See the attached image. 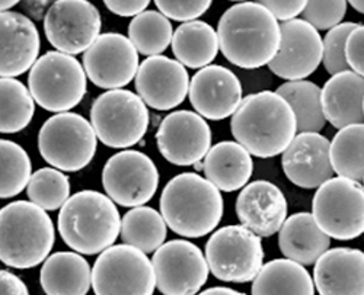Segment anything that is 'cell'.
Masks as SVG:
<instances>
[{
	"instance_id": "6da1fadb",
	"label": "cell",
	"mask_w": 364,
	"mask_h": 295,
	"mask_svg": "<svg viewBox=\"0 0 364 295\" xmlns=\"http://www.w3.org/2000/svg\"><path fill=\"white\" fill-rule=\"evenodd\" d=\"M216 33L225 58L245 70L267 66L280 47L279 21L255 2H240L229 8Z\"/></svg>"
},
{
	"instance_id": "7a4b0ae2",
	"label": "cell",
	"mask_w": 364,
	"mask_h": 295,
	"mask_svg": "<svg viewBox=\"0 0 364 295\" xmlns=\"http://www.w3.org/2000/svg\"><path fill=\"white\" fill-rule=\"evenodd\" d=\"M230 131L251 156L259 159L282 155L297 134L290 105L271 91L257 92L242 99L232 115Z\"/></svg>"
},
{
	"instance_id": "3957f363",
	"label": "cell",
	"mask_w": 364,
	"mask_h": 295,
	"mask_svg": "<svg viewBox=\"0 0 364 295\" xmlns=\"http://www.w3.org/2000/svg\"><path fill=\"white\" fill-rule=\"evenodd\" d=\"M161 214L169 228L187 239L213 231L223 217L220 191L203 176L188 172L171 179L162 191Z\"/></svg>"
},
{
	"instance_id": "277c9868",
	"label": "cell",
	"mask_w": 364,
	"mask_h": 295,
	"mask_svg": "<svg viewBox=\"0 0 364 295\" xmlns=\"http://www.w3.org/2000/svg\"><path fill=\"white\" fill-rule=\"evenodd\" d=\"M57 227L70 249L80 255H97L115 243L121 217L108 195L80 191L62 205Z\"/></svg>"
},
{
	"instance_id": "5b68a950",
	"label": "cell",
	"mask_w": 364,
	"mask_h": 295,
	"mask_svg": "<svg viewBox=\"0 0 364 295\" xmlns=\"http://www.w3.org/2000/svg\"><path fill=\"white\" fill-rule=\"evenodd\" d=\"M54 226L41 206L14 201L0 210V262L31 269L46 260L54 246Z\"/></svg>"
},
{
	"instance_id": "8992f818",
	"label": "cell",
	"mask_w": 364,
	"mask_h": 295,
	"mask_svg": "<svg viewBox=\"0 0 364 295\" xmlns=\"http://www.w3.org/2000/svg\"><path fill=\"white\" fill-rule=\"evenodd\" d=\"M28 86L36 104L48 112H66L86 95L87 82L82 65L70 54L48 51L29 69Z\"/></svg>"
},
{
	"instance_id": "52a82bcc",
	"label": "cell",
	"mask_w": 364,
	"mask_h": 295,
	"mask_svg": "<svg viewBox=\"0 0 364 295\" xmlns=\"http://www.w3.org/2000/svg\"><path fill=\"white\" fill-rule=\"evenodd\" d=\"M98 138L90 123L75 112H57L43 124L38 150L43 159L62 172L85 169L97 153Z\"/></svg>"
},
{
	"instance_id": "ba28073f",
	"label": "cell",
	"mask_w": 364,
	"mask_h": 295,
	"mask_svg": "<svg viewBox=\"0 0 364 295\" xmlns=\"http://www.w3.org/2000/svg\"><path fill=\"white\" fill-rule=\"evenodd\" d=\"M312 216L318 227L332 239L353 240L364 233V189L361 182L332 178L316 188Z\"/></svg>"
},
{
	"instance_id": "9c48e42d",
	"label": "cell",
	"mask_w": 364,
	"mask_h": 295,
	"mask_svg": "<svg viewBox=\"0 0 364 295\" xmlns=\"http://www.w3.org/2000/svg\"><path fill=\"white\" fill-rule=\"evenodd\" d=\"M90 126L107 147L129 149L144 137L149 111L137 94L111 89L98 96L90 108Z\"/></svg>"
},
{
	"instance_id": "30bf717a",
	"label": "cell",
	"mask_w": 364,
	"mask_h": 295,
	"mask_svg": "<svg viewBox=\"0 0 364 295\" xmlns=\"http://www.w3.org/2000/svg\"><path fill=\"white\" fill-rule=\"evenodd\" d=\"M90 284L97 295H151L156 288L150 259L127 243L109 246L101 252Z\"/></svg>"
},
{
	"instance_id": "8fae6325",
	"label": "cell",
	"mask_w": 364,
	"mask_h": 295,
	"mask_svg": "<svg viewBox=\"0 0 364 295\" xmlns=\"http://www.w3.org/2000/svg\"><path fill=\"white\" fill-rule=\"evenodd\" d=\"M208 271L225 282L252 281L264 262L261 238L244 226H226L211 234L205 245Z\"/></svg>"
},
{
	"instance_id": "7c38bea8",
	"label": "cell",
	"mask_w": 364,
	"mask_h": 295,
	"mask_svg": "<svg viewBox=\"0 0 364 295\" xmlns=\"http://www.w3.org/2000/svg\"><path fill=\"white\" fill-rule=\"evenodd\" d=\"M102 187L115 204L133 208L155 196L159 187V172L147 155L126 149L105 163Z\"/></svg>"
},
{
	"instance_id": "4fadbf2b",
	"label": "cell",
	"mask_w": 364,
	"mask_h": 295,
	"mask_svg": "<svg viewBox=\"0 0 364 295\" xmlns=\"http://www.w3.org/2000/svg\"><path fill=\"white\" fill-rule=\"evenodd\" d=\"M101 15L87 0H54L44 16L48 43L70 55L86 51L101 33Z\"/></svg>"
},
{
	"instance_id": "5bb4252c",
	"label": "cell",
	"mask_w": 364,
	"mask_h": 295,
	"mask_svg": "<svg viewBox=\"0 0 364 295\" xmlns=\"http://www.w3.org/2000/svg\"><path fill=\"white\" fill-rule=\"evenodd\" d=\"M151 265L156 288L165 295L197 294L208 278V265L198 246L188 240H171L154 252Z\"/></svg>"
},
{
	"instance_id": "9a60e30c",
	"label": "cell",
	"mask_w": 364,
	"mask_h": 295,
	"mask_svg": "<svg viewBox=\"0 0 364 295\" xmlns=\"http://www.w3.org/2000/svg\"><path fill=\"white\" fill-rule=\"evenodd\" d=\"M83 69L101 89H121L136 77L139 52L126 35L100 34L83 54Z\"/></svg>"
},
{
	"instance_id": "2e32d148",
	"label": "cell",
	"mask_w": 364,
	"mask_h": 295,
	"mask_svg": "<svg viewBox=\"0 0 364 295\" xmlns=\"http://www.w3.org/2000/svg\"><path fill=\"white\" fill-rule=\"evenodd\" d=\"M322 63V38L305 19L280 23V47L268 69L284 80H301L314 74Z\"/></svg>"
},
{
	"instance_id": "e0dca14e",
	"label": "cell",
	"mask_w": 364,
	"mask_h": 295,
	"mask_svg": "<svg viewBox=\"0 0 364 295\" xmlns=\"http://www.w3.org/2000/svg\"><path fill=\"white\" fill-rule=\"evenodd\" d=\"M156 143L165 160L175 166H193L204 159L211 147V130L204 118L193 111H175L164 118Z\"/></svg>"
},
{
	"instance_id": "ac0fdd59",
	"label": "cell",
	"mask_w": 364,
	"mask_h": 295,
	"mask_svg": "<svg viewBox=\"0 0 364 295\" xmlns=\"http://www.w3.org/2000/svg\"><path fill=\"white\" fill-rule=\"evenodd\" d=\"M136 91L146 106L169 111L186 101L190 89L187 67L165 55H150L139 66Z\"/></svg>"
},
{
	"instance_id": "d6986e66",
	"label": "cell",
	"mask_w": 364,
	"mask_h": 295,
	"mask_svg": "<svg viewBox=\"0 0 364 295\" xmlns=\"http://www.w3.org/2000/svg\"><path fill=\"white\" fill-rule=\"evenodd\" d=\"M190 102L197 113L211 121L232 116L242 101L237 76L223 66H205L190 80Z\"/></svg>"
},
{
	"instance_id": "ffe728a7",
	"label": "cell",
	"mask_w": 364,
	"mask_h": 295,
	"mask_svg": "<svg viewBox=\"0 0 364 295\" xmlns=\"http://www.w3.org/2000/svg\"><path fill=\"white\" fill-rule=\"evenodd\" d=\"M287 179L303 189H315L333 176L329 140L319 133H297L283 152Z\"/></svg>"
},
{
	"instance_id": "44dd1931",
	"label": "cell",
	"mask_w": 364,
	"mask_h": 295,
	"mask_svg": "<svg viewBox=\"0 0 364 295\" xmlns=\"http://www.w3.org/2000/svg\"><path fill=\"white\" fill-rule=\"evenodd\" d=\"M236 214L240 224L259 238H271L287 218V201L274 184L255 181L242 188L236 199Z\"/></svg>"
},
{
	"instance_id": "7402d4cb",
	"label": "cell",
	"mask_w": 364,
	"mask_h": 295,
	"mask_svg": "<svg viewBox=\"0 0 364 295\" xmlns=\"http://www.w3.org/2000/svg\"><path fill=\"white\" fill-rule=\"evenodd\" d=\"M41 40L36 23L18 12H0V77H16L37 62Z\"/></svg>"
},
{
	"instance_id": "603a6c76",
	"label": "cell",
	"mask_w": 364,
	"mask_h": 295,
	"mask_svg": "<svg viewBox=\"0 0 364 295\" xmlns=\"http://www.w3.org/2000/svg\"><path fill=\"white\" fill-rule=\"evenodd\" d=\"M314 285L322 295L364 294V253L358 249L325 250L314 263Z\"/></svg>"
},
{
	"instance_id": "cb8c5ba5",
	"label": "cell",
	"mask_w": 364,
	"mask_h": 295,
	"mask_svg": "<svg viewBox=\"0 0 364 295\" xmlns=\"http://www.w3.org/2000/svg\"><path fill=\"white\" fill-rule=\"evenodd\" d=\"M363 76L346 70L332 77L321 89V104L325 120L336 128L363 124Z\"/></svg>"
},
{
	"instance_id": "d4e9b609",
	"label": "cell",
	"mask_w": 364,
	"mask_h": 295,
	"mask_svg": "<svg viewBox=\"0 0 364 295\" xmlns=\"http://www.w3.org/2000/svg\"><path fill=\"white\" fill-rule=\"evenodd\" d=\"M254 163L250 152L237 141H222L210 147L204 156L205 179L219 191L235 192L244 188L252 176Z\"/></svg>"
},
{
	"instance_id": "484cf974",
	"label": "cell",
	"mask_w": 364,
	"mask_h": 295,
	"mask_svg": "<svg viewBox=\"0 0 364 295\" xmlns=\"http://www.w3.org/2000/svg\"><path fill=\"white\" fill-rule=\"evenodd\" d=\"M279 231V247L283 256L303 267L314 265L331 246V238L318 227L309 213H297L286 218Z\"/></svg>"
},
{
	"instance_id": "4316f807",
	"label": "cell",
	"mask_w": 364,
	"mask_h": 295,
	"mask_svg": "<svg viewBox=\"0 0 364 295\" xmlns=\"http://www.w3.org/2000/svg\"><path fill=\"white\" fill-rule=\"evenodd\" d=\"M90 269L87 260L75 252L48 255L40 272V284L48 295H86L90 289Z\"/></svg>"
},
{
	"instance_id": "83f0119b",
	"label": "cell",
	"mask_w": 364,
	"mask_h": 295,
	"mask_svg": "<svg viewBox=\"0 0 364 295\" xmlns=\"http://www.w3.org/2000/svg\"><path fill=\"white\" fill-rule=\"evenodd\" d=\"M172 51L176 60L188 69H201L215 60L219 38L213 26L203 21L181 23L172 35Z\"/></svg>"
},
{
	"instance_id": "f1b7e54d",
	"label": "cell",
	"mask_w": 364,
	"mask_h": 295,
	"mask_svg": "<svg viewBox=\"0 0 364 295\" xmlns=\"http://www.w3.org/2000/svg\"><path fill=\"white\" fill-rule=\"evenodd\" d=\"M254 295H314L312 277L303 265L291 259H274L262 267L252 279Z\"/></svg>"
},
{
	"instance_id": "f546056e",
	"label": "cell",
	"mask_w": 364,
	"mask_h": 295,
	"mask_svg": "<svg viewBox=\"0 0 364 295\" xmlns=\"http://www.w3.org/2000/svg\"><path fill=\"white\" fill-rule=\"evenodd\" d=\"M291 108L297 133H321L326 124L321 104V87L309 80H289L277 87Z\"/></svg>"
},
{
	"instance_id": "4dcf8cb0",
	"label": "cell",
	"mask_w": 364,
	"mask_h": 295,
	"mask_svg": "<svg viewBox=\"0 0 364 295\" xmlns=\"http://www.w3.org/2000/svg\"><path fill=\"white\" fill-rule=\"evenodd\" d=\"M119 234L124 243L147 255L165 243L168 228L161 213L150 206L139 205L124 214Z\"/></svg>"
},
{
	"instance_id": "1f68e13d",
	"label": "cell",
	"mask_w": 364,
	"mask_h": 295,
	"mask_svg": "<svg viewBox=\"0 0 364 295\" xmlns=\"http://www.w3.org/2000/svg\"><path fill=\"white\" fill-rule=\"evenodd\" d=\"M34 112L36 101L28 87L14 77H0V133L22 131L31 123Z\"/></svg>"
},
{
	"instance_id": "d6a6232c",
	"label": "cell",
	"mask_w": 364,
	"mask_h": 295,
	"mask_svg": "<svg viewBox=\"0 0 364 295\" xmlns=\"http://www.w3.org/2000/svg\"><path fill=\"white\" fill-rule=\"evenodd\" d=\"M363 124H351L338 130L332 141H329V160L333 173L343 176V178L363 182Z\"/></svg>"
},
{
	"instance_id": "836d02e7",
	"label": "cell",
	"mask_w": 364,
	"mask_h": 295,
	"mask_svg": "<svg viewBox=\"0 0 364 295\" xmlns=\"http://www.w3.org/2000/svg\"><path fill=\"white\" fill-rule=\"evenodd\" d=\"M173 28L171 21L161 12L143 11L129 25V40L143 55H159L172 41Z\"/></svg>"
},
{
	"instance_id": "e575fe53",
	"label": "cell",
	"mask_w": 364,
	"mask_h": 295,
	"mask_svg": "<svg viewBox=\"0 0 364 295\" xmlns=\"http://www.w3.org/2000/svg\"><path fill=\"white\" fill-rule=\"evenodd\" d=\"M33 174L31 159L11 140H0V199L19 195Z\"/></svg>"
},
{
	"instance_id": "d590c367",
	"label": "cell",
	"mask_w": 364,
	"mask_h": 295,
	"mask_svg": "<svg viewBox=\"0 0 364 295\" xmlns=\"http://www.w3.org/2000/svg\"><path fill=\"white\" fill-rule=\"evenodd\" d=\"M28 198L46 211H55L70 196L68 174L55 167H43L31 174L26 185Z\"/></svg>"
},
{
	"instance_id": "8d00e7d4",
	"label": "cell",
	"mask_w": 364,
	"mask_h": 295,
	"mask_svg": "<svg viewBox=\"0 0 364 295\" xmlns=\"http://www.w3.org/2000/svg\"><path fill=\"white\" fill-rule=\"evenodd\" d=\"M355 25L357 23L354 22H344L332 26L322 40V63L331 76L350 70L346 60L344 47L347 37Z\"/></svg>"
},
{
	"instance_id": "74e56055",
	"label": "cell",
	"mask_w": 364,
	"mask_h": 295,
	"mask_svg": "<svg viewBox=\"0 0 364 295\" xmlns=\"http://www.w3.org/2000/svg\"><path fill=\"white\" fill-rule=\"evenodd\" d=\"M347 12V0H308L303 19L316 29H331L341 23Z\"/></svg>"
},
{
	"instance_id": "f35d334b",
	"label": "cell",
	"mask_w": 364,
	"mask_h": 295,
	"mask_svg": "<svg viewBox=\"0 0 364 295\" xmlns=\"http://www.w3.org/2000/svg\"><path fill=\"white\" fill-rule=\"evenodd\" d=\"M155 4L168 19L187 22L204 15L213 0H155Z\"/></svg>"
},
{
	"instance_id": "ab89813d",
	"label": "cell",
	"mask_w": 364,
	"mask_h": 295,
	"mask_svg": "<svg viewBox=\"0 0 364 295\" xmlns=\"http://www.w3.org/2000/svg\"><path fill=\"white\" fill-rule=\"evenodd\" d=\"M363 44H364V26L361 23H357L350 35L347 37L344 54L346 60L354 73L363 76L364 74V58H363Z\"/></svg>"
},
{
	"instance_id": "60d3db41",
	"label": "cell",
	"mask_w": 364,
	"mask_h": 295,
	"mask_svg": "<svg viewBox=\"0 0 364 295\" xmlns=\"http://www.w3.org/2000/svg\"><path fill=\"white\" fill-rule=\"evenodd\" d=\"M308 0H257L277 21H290L297 18L305 9Z\"/></svg>"
},
{
	"instance_id": "b9f144b4",
	"label": "cell",
	"mask_w": 364,
	"mask_h": 295,
	"mask_svg": "<svg viewBox=\"0 0 364 295\" xmlns=\"http://www.w3.org/2000/svg\"><path fill=\"white\" fill-rule=\"evenodd\" d=\"M150 0H104V5L109 12L118 16H136L143 12Z\"/></svg>"
},
{
	"instance_id": "7bdbcfd3",
	"label": "cell",
	"mask_w": 364,
	"mask_h": 295,
	"mask_svg": "<svg viewBox=\"0 0 364 295\" xmlns=\"http://www.w3.org/2000/svg\"><path fill=\"white\" fill-rule=\"evenodd\" d=\"M0 294L6 295H28V286L23 281L9 271L0 269Z\"/></svg>"
},
{
	"instance_id": "ee69618b",
	"label": "cell",
	"mask_w": 364,
	"mask_h": 295,
	"mask_svg": "<svg viewBox=\"0 0 364 295\" xmlns=\"http://www.w3.org/2000/svg\"><path fill=\"white\" fill-rule=\"evenodd\" d=\"M53 0H25V8L29 15L36 19H41L46 16L48 8L53 5Z\"/></svg>"
},
{
	"instance_id": "f6af8a7d",
	"label": "cell",
	"mask_w": 364,
	"mask_h": 295,
	"mask_svg": "<svg viewBox=\"0 0 364 295\" xmlns=\"http://www.w3.org/2000/svg\"><path fill=\"white\" fill-rule=\"evenodd\" d=\"M201 295H242V292L228 286H211L205 291H201Z\"/></svg>"
},
{
	"instance_id": "bcb514c9",
	"label": "cell",
	"mask_w": 364,
	"mask_h": 295,
	"mask_svg": "<svg viewBox=\"0 0 364 295\" xmlns=\"http://www.w3.org/2000/svg\"><path fill=\"white\" fill-rule=\"evenodd\" d=\"M19 2H21V0H0V12L9 11L15 5H18Z\"/></svg>"
},
{
	"instance_id": "7dc6e473",
	"label": "cell",
	"mask_w": 364,
	"mask_h": 295,
	"mask_svg": "<svg viewBox=\"0 0 364 295\" xmlns=\"http://www.w3.org/2000/svg\"><path fill=\"white\" fill-rule=\"evenodd\" d=\"M347 2H348L358 13H363V12H364V0H347Z\"/></svg>"
},
{
	"instance_id": "c3c4849f",
	"label": "cell",
	"mask_w": 364,
	"mask_h": 295,
	"mask_svg": "<svg viewBox=\"0 0 364 295\" xmlns=\"http://www.w3.org/2000/svg\"><path fill=\"white\" fill-rule=\"evenodd\" d=\"M230 2H245V0H230Z\"/></svg>"
}]
</instances>
